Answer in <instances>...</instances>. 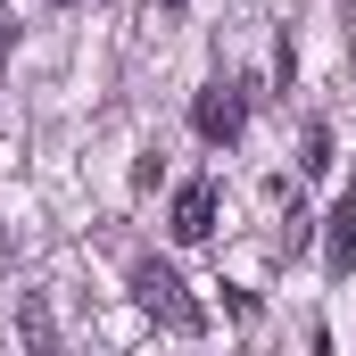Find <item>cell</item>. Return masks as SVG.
I'll list each match as a JSON object with an SVG mask.
<instances>
[{
  "instance_id": "6da1fadb",
  "label": "cell",
  "mask_w": 356,
  "mask_h": 356,
  "mask_svg": "<svg viewBox=\"0 0 356 356\" xmlns=\"http://www.w3.org/2000/svg\"><path fill=\"white\" fill-rule=\"evenodd\" d=\"M133 307L149 315V323H166V332H207V307L182 290L175 266H158V257H133Z\"/></svg>"
},
{
  "instance_id": "7a4b0ae2",
  "label": "cell",
  "mask_w": 356,
  "mask_h": 356,
  "mask_svg": "<svg viewBox=\"0 0 356 356\" xmlns=\"http://www.w3.org/2000/svg\"><path fill=\"white\" fill-rule=\"evenodd\" d=\"M191 124H199V141H241V124H249L241 83H207L199 99H191Z\"/></svg>"
},
{
  "instance_id": "3957f363",
  "label": "cell",
  "mask_w": 356,
  "mask_h": 356,
  "mask_svg": "<svg viewBox=\"0 0 356 356\" xmlns=\"http://www.w3.org/2000/svg\"><path fill=\"white\" fill-rule=\"evenodd\" d=\"M166 232H175V241H207V232H216V182H182Z\"/></svg>"
},
{
  "instance_id": "277c9868",
  "label": "cell",
  "mask_w": 356,
  "mask_h": 356,
  "mask_svg": "<svg viewBox=\"0 0 356 356\" xmlns=\"http://www.w3.org/2000/svg\"><path fill=\"white\" fill-rule=\"evenodd\" d=\"M348 266H356V191L340 199V207H332V224H323V273L340 282Z\"/></svg>"
},
{
  "instance_id": "5b68a950",
  "label": "cell",
  "mask_w": 356,
  "mask_h": 356,
  "mask_svg": "<svg viewBox=\"0 0 356 356\" xmlns=\"http://www.w3.org/2000/svg\"><path fill=\"white\" fill-rule=\"evenodd\" d=\"M298 166H307V175H332V133H323V124H307V158H298Z\"/></svg>"
},
{
  "instance_id": "8992f818",
  "label": "cell",
  "mask_w": 356,
  "mask_h": 356,
  "mask_svg": "<svg viewBox=\"0 0 356 356\" xmlns=\"http://www.w3.org/2000/svg\"><path fill=\"white\" fill-rule=\"evenodd\" d=\"M17 332H25V340H50L58 323H50V307H42V298H25V307H17Z\"/></svg>"
},
{
  "instance_id": "52a82bcc",
  "label": "cell",
  "mask_w": 356,
  "mask_h": 356,
  "mask_svg": "<svg viewBox=\"0 0 356 356\" xmlns=\"http://www.w3.org/2000/svg\"><path fill=\"white\" fill-rule=\"evenodd\" d=\"M8 42H17V25H8V0H0V58H8Z\"/></svg>"
},
{
  "instance_id": "ba28073f",
  "label": "cell",
  "mask_w": 356,
  "mask_h": 356,
  "mask_svg": "<svg viewBox=\"0 0 356 356\" xmlns=\"http://www.w3.org/2000/svg\"><path fill=\"white\" fill-rule=\"evenodd\" d=\"M158 8H182V0H158Z\"/></svg>"
},
{
  "instance_id": "9c48e42d",
  "label": "cell",
  "mask_w": 356,
  "mask_h": 356,
  "mask_svg": "<svg viewBox=\"0 0 356 356\" xmlns=\"http://www.w3.org/2000/svg\"><path fill=\"white\" fill-rule=\"evenodd\" d=\"M348 8H356V0H348Z\"/></svg>"
}]
</instances>
